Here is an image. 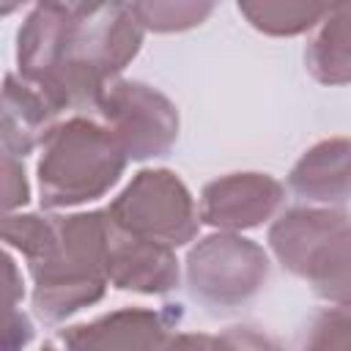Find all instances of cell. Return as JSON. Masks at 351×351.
Returning <instances> with one entry per match:
<instances>
[{"label": "cell", "mask_w": 351, "mask_h": 351, "mask_svg": "<svg viewBox=\"0 0 351 351\" xmlns=\"http://www.w3.org/2000/svg\"><path fill=\"white\" fill-rule=\"evenodd\" d=\"M140 44L132 3H38L16 33V69L55 112L96 110Z\"/></svg>", "instance_id": "6da1fadb"}, {"label": "cell", "mask_w": 351, "mask_h": 351, "mask_svg": "<svg viewBox=\"0 0 351 351\" xmlns=\"http://www.w3.org/2000/svg\"><path fill=\"white\" fill-rule=\"evenodd\" d=\"M3 239L19 250L33 277V307L47 324H58L96 304L107 288V211L41 217L8 214Z\"/></svg>", "instance_id": "7a4b0ae2"}, {"label": "cell", "mask_w": 351, "mask_h": 351, "mask_svg": "<svg viewBox=\"0 0 351 351\" xmlns=\"http://www.w3.org/2000/svg\"><path fill=\"white\" fill-rule=\"evenodd\" d=\"M129 156L115 134L90 118L55 123L36 165L44 208H69L107 195L123 176Z\"/></svg>", "instance_id": "3957f363"}, {"label": "cell", "mask_w": 351, "mask_h": 351, "mask_svg": "<svg viewBox=\"0 0 351 351\" xmlns=\"http://www.w3.org/2000/svg\"><path fill=\"white\" fill-rule=\"evenodd\" d=\"M269 247L315 296L351 307V214L343 208H291L269 228Z\"/></svg>", "instance_id": "277c9868"}, {"label": "cell", "mask_w": 351, "mask_h": 351, "mask_svg": "<svg viewBox=\"0 0 351 351\" xmlns=\"http://www.w3.org/2000/svg\"><path fill=\"white\" fill-rule=\"evenodd\" d=\"M104 211L115 228L167 247L189 244L200 228V214L186 184L165 167L134 173Z\"/></svg>", "instance_id": "5b68a950"}, {"label": "cell", "mask_w": 351, "mask_h": 351, "mask_svg": "<svg viewBox=\"0 0 351 351\" xmlns=\"http://www.w3.org/2000/svg\"><path fill=\"white\" fill-rule=\"evenodd\" d=\"M269 277L263 247L236 233H211L186 255V282L208 307H239L250 302Z\"/></svg>", "instance_id": "8992f818"}, {"label": "cell", "mask_w": 351, "mask_h": 351, "mask_svg": "<svg viewBox=\"0 0 351 351\" xmlns=\"http://www.w3.org/2000/svg\"><path fill=\"white\" fill-rule=\"evenodd\" d=\"M96 112L129 159L143 162L165 156L178 140L176 104L145 82L115 80L101 93Z\"/></svg>", "instance_id": "52a82bcc"}, {"label": "cell", "mask_w": 351, "mask_h": 351, "mask_svg": "<svg viewBox=\"0 0 351 351\" xmlns=\"http://www.w3.org/2000/svg\"><path fill=\"white\" fill-rule=\"evenodd\" d=\"M285 200V189L266 173H230L208 181L200 192V222L225 233L250 230L271 219Z\"/></svg>", "instance_id": "ba28073f"}, {"label": "cell", "mask_w": 351, "mask_h": 351, "mask_svg": "<svg viewBox=\"0 0 351 351\" xmlns=\"http://www.w3.org/2000/svg\"><path fill=\"white\" fill-rule=\"evenodd\" d=\"M170 318L159 310L121 307L96 321L60 329L52 340L60 351H165Z\"/></svg>", "instance_id": "9c48e42d"}, {"label": "cell", "mask_w": 351, "mask_h": 351, "mask_svg": "<svg viewBox=\"0 0 351 351\" xmlns=\"http://www.w3.org/2000/svg\"><path fill=\"white\" fill-rule=\"evenodd\" d=\"M107 280L121 291L159 296L178 285V261L173 247L143 236H132L110 222Z\"/></svg>", "instance_id": "30bf717a"}, {"label": "cell", "mask_w": 351, "mask_h": 351, "mask_svg": "<svg viewBox=\"0 0 351 351\" xmlns=\"http://www.w3.org/2000/svg\"><path fill=\"white\" fill-rule=\"evenodd\" d=\"M288 186L299 197L329 208L351 200V137H329L307 148L291 167Z\"/></svg>", "instance_id": "8fae6325"}, {"label": "cell", "mask_w": 351, "mask_h": 351, "mask_svg": "<svg viewBox=\"0 0 351 351\" xmlns=\"http://www.w3.org/2000/svg\"><path fill=\"white\" fill-rule=\"evenodd\" d=\"M55 107L19 74L5 77L3 90V154L25 159L55 126Z\"/></svg>", "instance_id": "7c38bea8"}, {"label": "cell", "mask_w": 351, "mask_h": 351, "mask_svg": "<svg viewBox=\"0 0 351 351\" xmlns=\"http://www.w3.org/2000/svg\"><path fill=\"white\" fill-rule=\"evenodd\" d=\"M304 66L321 85L351 82V3L329 5L304 49Z\"/></svg>", "instance_id": "4fadbf2b"}, {"label": "cell", "mask_w": 351, "mask_h": 351, "mask_svg": "<svg viewBox=\"0 0 351 351\" xmlns=\"http://www.w3.org/2000/svg\"><path fill=\"white\" fill-rule=\"evenodd\" d=\"M239 14L247 16V22L269 36H296L304 33L329 14L326 3H239Z\"/></svg>", "instance_id": "5bb4252c"}, {"label": "cell", "mask_w": 351, "mask_h": 351, "mask_svg": "<svg viewBox=\"0 0 351 351\" xmlns=\"http://www.w3.org/2000/svg\"><path fill=\"white\" fill-rule=\"evenodd\" d=\"M132 11L143 30L173 33L200 25L214 11V3H132Z\"/></svg>", "instance_id": "9a60e30c"}, {"label": "cell", "mask_w": 351, "mask_h": 351, "mask_svg": "<svg viewBox=\"0 0 351 351\" xmlns=\"http://www.w3.org/2000/svg\"><path fill=\"white\" fill-rule=\"evenodd\" d=\"M299 351H351V307H329L318 313L310 321Z\"/></svg>", "instance_id": "2e32d148"}, {"label": "cell", "mask_w": 351, "mask_h": 351, "mask_svg": "<svg viewBox=\"0 0 351 351\" xmlns=\"http://www.w3.org/2000/svg\"><path fill=\"white\" fill-rule=\"evenodd\" d=\"M214 351H280V346L255 326H230L214 337Z\"/></svg>", "instance_id": "e0dca14e"}, {"label": "cell", "mask_w": 351, "mask_h": 351, "mask_svg": "<svg viewBox=\"0 0 351 351\" xmlns=\"http://www.w3.org/2000/svg\"><path fill=\"white\" fill-rule=\"evenodd\" d=\"M30 197V186L25 178V165L22 159L3 154V208L11 214L14 208L25 206Z\"/></svg>", "instance_id": "ac0fdd59"}, {"label": "cell", "mask_w": 351, "mask_h": 351, "mask_svg": "<svg viewBox=\"0 0 351 351\" xmlns=\"http://www.w3.org/2000/svg\"><path fill=\"white\" fill-rule=\"evenodd\" d=\"M33 329L25 315H19L14 307H8V329H5V351H22V346L30 340Z\"/></svg>", "instance_id": "d6986e66"}, {"label": "cell", "mask_w": 351, "mask_h": 351, "mask_svg": "<svg viewBox=\"0 0 351 351\" xmlns=\"http://www.w3.org/2000/svg\"><path fill=\"white\" fill-rule=\"evenodd\" d=\"M165 351H214V337L203 332H178L170 337Z\"/></svg>", "instance_id": "ffe728a7"}, {"label": "cell", "mask_w": 351, "mask_h": 351, "mask_svg": "<svg viewBox=\"0 0 351 351\" xmlns=\"http://www.w3.org/2000/svg\"><path fill=\"white\" fill-rule=\"evenodd\" d=\"M41 351H60V348H58V343H55V340H49V343H44V348H41Z\"/></svg>", "instance_id": "44dd1931"}]
</instances>
